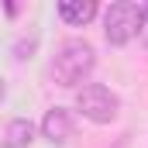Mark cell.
<instances>
[{"instance_id":"6da1fadb","label":"cell","mask_w":148,"mask_h":148,"mask_svg":"<svg viewBox=\"0 0 148 148\" xmlns=\"http://www.w3.org/2000/svg\"><path fill=\"white\" fill-rule=\"evenodd\" d=\"M97 66V55H93V45L83 41V38H69L59 52H55V62H52V76L59 86H79L86 76L93 73Z\"/></svg>"},{"instance_id":"7a4b0ae2","label":"cell","mask_w":148,"mask_h":148,"mask_svg":"<svg viewBox=\"0 0 148 148\" xmlns=\"http://www.w3.org/2000/svg\"><path fill=\"white\" fill-rule=\"evenodd\" d=\"M141 24H145V10L131 0L110 3L103 14V35L110 45H127L134 35H141Z\"/></svg>"},{"instance_id":"3957f363","label":"cell","mask_w":148,"mask_h":148,"mask_svg":"<svg viewBox=\"0 0 148 148\" xmlns=\"http://www.w3.org/2000/svg\"><path fill=\"white\" fill-rule=\"evenodd\" d=\"M76 110L83 114L86 121H93V124H110L114 117H117V110H121V100H117V93H110L107 86L86 83L76 93Z\"/></svg>"},{"instance_id":"277c9868","label":"cell","mask_w":148,"mask_h":148,"mask_svg":"<svg viewBox=\"0 0 148 148\" xmlns=\"http://www.w3.org/2000/svg\"><path fill=\"white\" fill-rule=\"evenodd\" d=\"M41 134L52 145L69 141V134H73V117H69V110L66 107H52V110L45 114V121H41Z\"/></svg>"},{"instance_id":"5b68a950","label":"cell","mask_w":148,"mask_h":148,"mask_svg":"<svg viewBox=\"0 0 148 148\" xmlns=\"http://www.w3.org/2000/svg\"><path fill=\"white\" fill-rule=\"evenodd\" d=\"M59 17L69 24H90L97 17V3L93 0H62L59 3Z\"/></svg>"},{"instance_id":"8992f818","label":"cell","mask_w":148,"mask_h":148,"mask_svg":"<svg viewBox=\"0 0 148 148\" xmlns=\"http://www.w3.org/2000/svg\"><path fill=\"white\" fill-rule=\"evenodd\" d=\"M31 138H35V124L24 121V117H17V121H10L7 131H3V148H28Z\"/></svg>"},{"instance_id":"52a82bcc","label":"cell","mask_w":148,"mask_h":148,"mask_svg":"<svg viewBox=\"0 0 148 148\" xmlns=\"http://www.w3.org/2000/svg\"><path fill=\"white\" fill-rule=\"evenodd\" d=\"M3 93H7V83H3V79H0V100H3Z\"/></svg>"}]
</instances>
